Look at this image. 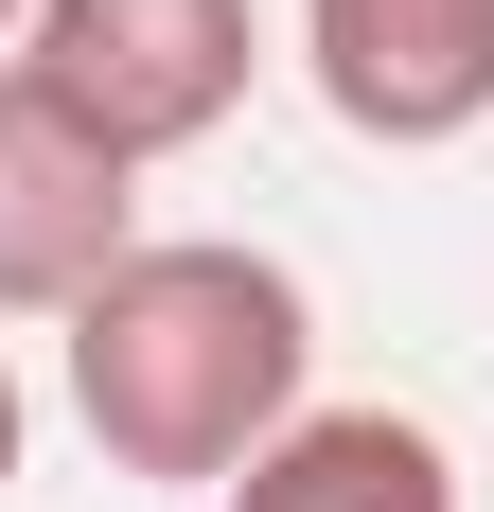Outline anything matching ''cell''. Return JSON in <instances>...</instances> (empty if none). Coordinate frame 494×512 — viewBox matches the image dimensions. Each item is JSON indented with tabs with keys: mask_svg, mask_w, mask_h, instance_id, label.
<instances>
[{
	"mask_svg": "<svg viewBox=\"0 0 494 512\" xmlns=\"http://www.w3.org/2000/svg\"><path fill=\"white\" fill-rule=\"evenodd\" d=\"M53 354H71V424L106 442V477H177V495H230L318 407V301L283 248H230V230H142L53 318Z\"/></svg>",
	"mask_w": 494,
	"mask_h": 512,
	"instance_id": "6da1fadb",
	"label": "cell"
},
{
	"mask_svg": "<svg viewBox=\"0 0 494 512\" xmlns=\"http://www.w3.org/2000/svg\"><path fill=\"white\" fill-rule=\"evenodd\" d=\"M0 71L36 106H71L124 177H159V159H195L212 124L265 89V18H247V0H36Z\"/></svg>",
	"mask_w": 494,
	"mask_h": 512,
	"instance_id": "7a4b0ae2",
	"label": "cell"
},
{
	"mask_svg": "<svg viewBox=\"0 0 494 512\" xmlns=\"http://www.w3.org/2000/svg\"><path fill=\"white\" fill-rule=\"evenodd\" d=\"M300 71L353 142L442 159L494 124V0H300Z\"/></svg>",
	"mask_w": 494,
	"mask_h": 512,
	"instance_id": "3957f363",
	"label": "cell"
},
{
	"mask_svg": "<svg viewBox=\"0 0 494 512\" xmlns=\"http://www.w3.org/2000/svg\"><path fill=\"white\" fill-rule=\"evenodd\" d=\"M124 248H142V177L0 71V318H71Z\"/></svg>",
	"mask_w": 494,
	"mask_h": 512,
	"instance_id": "277c9868",
	"label": "cell"
},
{
	"mask_svg": "<svg viewBox=\"0 0 494 512\" xmlns=\"http://www.w3.org/2000/svg\"><path fill=\"white\" fill-rule=\"evenodd\" d=\"M230 512H459V460H442V424H406V407H300L230 477Z\"/></svg>",
	"mask_w": 494,
	"mask_h": 512,
	"instance_id": "5b68a950",
	"label": "cell"
},
{
	"mask_svg": "<svg viewBox=\"0 0 494 512\" xmlns=\"http://www.w3.org/2000/svg\"><path fill=\"white\" fill-rule=\"evenodd\" d=\"M18 442H36V407H18V371H0V495H18Z\"/></svg>",
	"mask_w": 494,
	"mask_h": 512,
	"instance_id": "8992f818",
	"label": "cell"
},
{
	"mask_svg": "<svg viewBox=\"0 0 494 512\" xmlns=\"http://www.w3.org/2000/svg\"><path fill=\"white\" fill-rule=\"evenodd\" d=\"M18 18H36V0H0V53H18Z\"/></svg>",
	"mask_w": 494,
	"mask_h": 512,
	"instance_id": "52a82bcc",
	"label": "cell"
}]
</instances>
